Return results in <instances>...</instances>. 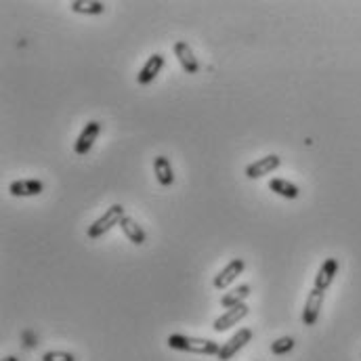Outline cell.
Instances as JSON below:
<instances>
[{
    "label": "cell",
    "mask_w": 361,
    "mask_h": 361,
    "mask_svg": "<svg viewBox=\"0 0 361 361\" xmlns=\"http://www.w3.org/2000/svg\"><path fill=\"white\" fill-rule=\"evenodd\" d=\"M323 300H325V292H321V290H317V288H313V290L309 292L307 302H304V309H302V315H300V319H302L304 325L311 327V325L317 323L319 313H321V309H323Z\"/></svg>",
    "instance_id": "cell-6"
},
{
    "label": "cell",
    "mask_w": 361,
    "mask_h": 361,
    "mask_svg": "<svg viewBox=\"0 0 361 361\" xmlns=\"http://www.w3.org/2000/svg\"><path fill=\"white\" fill-rule=\"evenodd\" d=\"M3 361H20V359H17L15 355H7V357H5Z\"/></svg>",
    "instance_id": "cell-20"
},
{
    "label": "cell",
    "mask_w": 361,
    "mask_h": 361,
    "mask_svg": "<svg viewBox=\"0 0 361 361\" xmlns=\"http://www.w3.org/2000/svg\"><path fill=\"white\" fill-rule=\"evenodd\" d=\"M338 258H325L323 263H321V267H319V271H317V275H315V286L313 288H317V290H321V292H325L330 286H332V281L336 279V275H338Z\"/></svg>",
    "instance_id": "cell-12"
},
{
    "label": "cell",
    "mask_w": 361,
    "mask_h": 361,
    "mask_svg": "<svg viewBox=\"0 0 361 361\" xmlns=\"http://www.w3.org/2000/svg\"><path fill=\"white\" fill-rule=\"evenodd\" d=\"M294 344H296V342H294L292 336H281V338H277V340L271 342V353H273V355H279V357H281V355H288V353L294 348Z\"/></svg>",
    "instance_id": "cell-18"
},
{
    "label": "cell",
    "mask_w": 361,
    "mask_h": 361,
    "mask_svg": "<svg viewBox=\"0 0 361 361\" xmlns=\"http://www.w3.org/2000/svg\"><path fill=\"white\" fill-rule=\"evenodd\" d=\"M248 313H250V309H248V304L244 302V304H237V307H233V309H227L223 315H219L214 321H212V330L214 332H227V330H231L233 325H237L242 319H246L248 317Z\"/></svg>",
    "instance_id": "cell-7"
},
{
    "label": "cell",
    "mask_w": 361,
    "mask_h": 361,
    "mask_svg": "<svg viewBox=\"0 0 361 361\" xmlns=\"http://www.w3.org/2000/svg\"><path fill=\"white\" fill-rule=\"evenodd\" d=\"M269 189H271L273 193H277L279 198H286V200H296V198L300 196V189H298L292 181L281 179V177L271 179V181H269Z\"/></svg>",
    "instance_id": "cell-16"
},
{
    "label": "cell",
    "mask_w": 361,
    "mask_h": 361,
    "mask_svg": "<svg viewBox=\"0 0 361 361\" xmlns=\"http://www.w3.org/2000/svg\"><path fill=\"white\" fill-rule=\"evenodd\" d=\"M166 344L175 351L191 353V355H219V351H221L219 342H214L210 338L187 336V334H170L166 338Z\"/></svg>",
    "instance_id": "cell-1"
},
{
    "label": "cell",
    "mask_w": 361,
    "mask_h": 361,
    "mask_svg": "<svg viewBox=\"0 0 361 361\" xmlns=\"http://www.w3.org/2000/svg\"><path fill=\"white\" fill-rule=\"evenodd\" d=\"M126 216V212H124V206L122 204H114V206H110L93 225H89V229H87V237L89 240H99V237H103L112 227H116V225H120V221Z\"/></svg>",
    "instance_id": "cell-2"
},
{
    "label": "cell",
    "mask_w": 361,
    "mask_h": 361,
    "mask_svg": "<svg viewBox=\"0 0 361 361\" xmlns=\"http://www.w3.org/2000/svg\"><path fill=\"white\" fill-rule=\"evenodd\" d=\"M172 49H175V57H177V61L185 74H198L200 72V61L193 55V49L185 40H177Z\"/></svg>",
    "instance_id": "cell-9"
},
{
    "label": "cell",
    "mask_w": 361,
    "mask_h": 361,
    "mask_svg": "<svg viewBox=\"0 0 361 361\" xmlns=\"http://www.w3.org/2000/svg\"><path fill=\"white\" fill-rule=\"evenodd\" d=\"M120 229L124 231L126 240H128L131 244H135V246H143V244H145V240H147V235H145L143 227L137 223V219H133V216H128V214L120 221Z\"/></svg>",
    "instance_id": "cell-13"
},
{
    "label": "cell",
    "mask_w": 361,
    "mask_h": 361,
    "mask_svg": "<svg viewBox=\"0 0 361 361\" xmlns=\"http://www.w3.org/2000/svg\"><path fill=\"white\" fill-rule=\"evenodd\" d=\"M70 9L78 15H101L105 13V3L101 0H72Z\"/></svg>",
    "instance_id": "cell-17"
},
{
    "label": "cell",
    "mask_w": 361,
    "mask_h": 361,
    "mask_svg": "<svg viewBox=\"0 0 361 361\" xmlns=\"http://www.w3.org/2000/svg\"><path fill=\"white\" fill-rule=\"evenodd\" d=\"M154 172H156V179L162 187H170L175 183V170H172V164L166 156L154 158Z\"/></svg>",
    "instance_id": "cell-14"
},
{
    "label": "cell",
    "mask_w": 361,
    "mask_h": 361,
    "mask_svg": "<svg viewBox=\"0 0 361 361\" xmlns=\"http://www.w3.org/2000/svg\"><path fill=\"white\" fill-rule=\"evenodd\" d=\"M164 64H166L164 55H162V53H154V55L143 64V68L139 70V74H137V84H141V87L152 84V82L158 78V74L162 72Z\"/></svg>",
    "instance_id": "cell-10"
},
{
    "label": "cell",
    "mask_w": 361,
    "mask_h": 361,
    "mask_svg": "<svg viewBox=\"0 0 361 361\" xmlns=\"http://www.w3.org/2000/svg\"><path fill=\"white\" fill-rule=\"evenodd\" d=\"M246 269V263H244V258H231L216 275H214V279H212V286L216 288V290H227L235 279H237V275H242V271Z\"/></svg>",
    "instance_id": "cell-5"
},
{
    "label": "cell",
    "mask_w": 361,
    "mask_h": 361,
    "mask_svg": "<svg viewBox=\"0 0 361 361\" xmlns=\"http://www.w3.org/2000/svg\"><path fill=\"white\" fill-rule=\"evenodd\" d=\"M101 131H103V124H101L99 120H91V122H87V126L82 128L80 137H78V139H76V143H74V152H76V156H87V154L93 149L95 141L99 139Z\"/></svg>",
    "instance_id": "cell-4"
},
{
    "label": "cell",
    "mask_w": 361,
    "mask_h": 361,
    "mask_svg": "<svg viewBox=\"0 0 361 361\" xmlns=\"http://www.w3.org/2000/svg\"><path fill=\"white\" fill-rule=\"evenodd\" d=\"M43 189H45V183L38 179H20L9 185V193L13 198H34V196H40Z\"/></svg>",
    "instance_id": "cell-11"
},
{
    "label": "cell",
    "mask_w": 361,
    "mask_h": 361,
    "mask_svg": "<svg viewBox=\"0 0 361 361\" xmlns=\"http://www.w3.org/2000/svg\"><path fill=\"white\" fill-rule=\"evenodd\" d=\"M43 361H76V355L70 351H47Z\"/></svg>",
    "instance_id": "cell-19"
},
{
    "label": "cell",
    "mask_w": 361,
    "mask_h": 361,
    "mask_svg": "<svg viewBox=\"0 0 361 361\" xmlns=\"http://www.w3.org/2000/svg\"><path fill=\"white\" fill-rule=\"evenodd\" d=\"M250 290H252V288H250L248 283H240V286H235V288H231L229 292L223 294L221 304H223L225 309H233V307H237V304H244L246 298L250 296Z\"/></svg>",
    "instance_id": "cell-15"
},
{
    "label": "cell",
    "mask_w": 361,
    "mask_h": 361,
    "mask_svg": "<svg viewBox=\"0 0 361 361\" xmlns=\"http://www.w3.org/2000/svg\"><path fill=\"white\" fill-rule=\"evenodd\" d=\"M279 166H281V158H279L277 154H269V156L258 158L256 162L248 164V166H246V177H248V179H260V177H265V175L275 172Z\"/></svg>",
    "instance_id": "cell-8"
},
{
    "label": "cell",
    "mask_w": 361,
    "mask_h": 361,
    "mask_svg": "<svg viewBox=\"0 0 361 361\" xmlns=\"http://www.w3.org/2000/svg\"><path fill=\"white\" fill-rule=\"evenodd\" d=\"M252 336H254V332L250 330V327H240L227 342H223L221 344V351H219V359L221 361H229V359H233L250 340H252Z\"/></svg>",
    "instance_id": "cell-3"
}]
</instances>
